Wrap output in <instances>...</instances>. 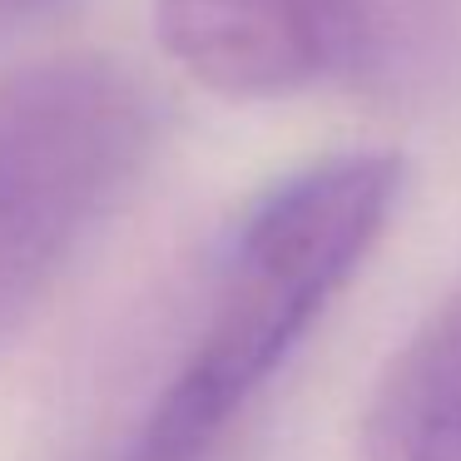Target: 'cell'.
I'll return each mask as SVG.
<instances>
[{"label":"cell","mask_w":461,"mask_h":461,"mask_svg":"<svg viewBox=\"0 0 461 461\" xmlns=\"http://www.w3.org/2000/svg\"><path fill=\"white\" fill-rule=\"evenodd\" d=\"M50 5H55V0H0V31H5V25L31 21V15L50 11Z\"/></svg>","instance_id":"cell-5"},{"label":"cell","mask_w":461,"mask_h":461,"mask_svg":"<svg viewBox=\"0 0 461 461\" xmlns=\"http://www.w3.org/2000/svg\"><path fill=\"white\" fill-rule=\"evenodd\" d=\"M154 100L104 55L0 70V342L140 179Z\"/></svg>","instance_id":"cell-2"},{"label":"cell","mask_w":461,"mask_h":461,"mask_svg":"<svg viewBox=\"0 0 461 461\" xmlns=\"http://www.w3.org/2000/svg\"><path fill=\"white\" fill-rule=\"evenodd\" d=\"M154 35L229 100H417L461 85V0H154Z\"/></svg>","instance_id":"cell-3"},{"label":"cell","mask_w":461,"mask_h":461,"mask_svg":"<svg viewBox=\"0 0 461 461\" xmlns=\"http://www.w3.org/2000/svg\"><path fill=\"white\" fill-rule=\"evenodd\" d=\"M397 194L402 159L382 149L332 154L263 189L213 253L189 332L120 461H213L377 249Z\"/></svg>","instance_id":"cell-1"},{"label":"cell","mask_w":461,"mask_h":461,"mask_svg":"<svg viewBox=\"0 0 461 461\" xmlns=\"http://www.w3.org/2000/svg\"><path fill=\"white\" fill-rule=\"evenodd\" d=\"M357 451L362 461H461V293L382 367Z\"/></svg>","instance_id":"cell-4"}]
</instances>
